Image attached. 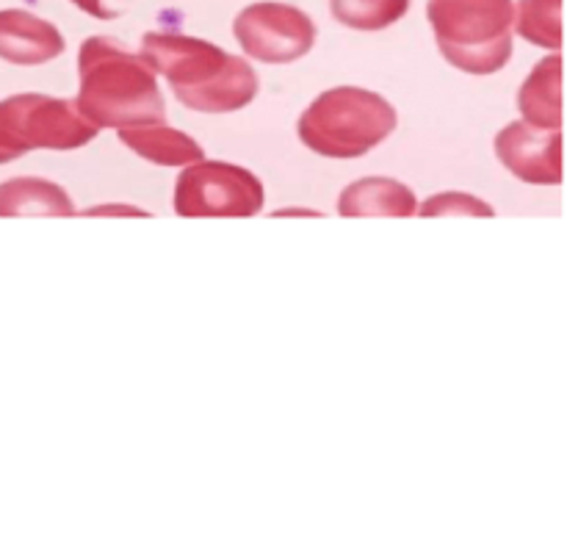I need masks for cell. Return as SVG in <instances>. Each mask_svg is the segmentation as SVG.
<instances>
[{
	"label": "cell",
	"instance_id": "cell-1",
	"mask_svg": "<svg viewBox=\"0 0 567 548\" xmlns=\"http://www.w3.org/2000/svg\"><path fill=\"white\" fill-rule=\"evenodd\" d=\"M75 108L89 125L100 127H144L161 125L166 116L155 72L136 53H127L116 39L89 37L78 53Z\"/></svg>",
	"mask_w": 567,
	"mask_h": 548
},
{
	"label": "cell",
	"instance_id": "cell-2",
	"mask_svg": "<svg viewBox=\"0 0 567 548\" xmlns=\"http://www.w3.org/2000/svg\"><path fill=\"white\" fill-rule=\"evenodd\" d=\"M138 55L169 81L175 97L192 111L230 114L258 97L260 83L252 66L205 39L144 33Z\"/></svg>",
	"mask_w": 567,
	"mask_h": 548
},
{
	"label": "cell",
	"instance_id": "cell-3",
	"mask_svg": "<svg viewBox=\"0 0 567 548\" xmlns=\"http://www.w3.org/2000/svg\"><path fill=\"white\" fill-rule=\"evenodd\" d=\"M396 108L382 94L360 86H336L299 116V142L324 158H360L396 131Z\"/></svg>",
	"mask_w": 567,
	"mask_h": 548
},
{
	"label": "cell",
	"instance_id": "cell-4",
	"mask_svg": "<svg viewBox=\"0 0 567 548\" xmlns=\"http://www.w3.org/2000/svg\"><path fill=\"white\" fill-rule=\"evenodd\" d=\"M426 17L443 59L468 75H493L513 55V0H430Z\"/></svg>",
	"mask_w": 567,
	"mask_h": 548
},
{
	"label": "cell",
	"instance_id": "cell-5",
	"mask_svg": "<svg viewBox=\"0 0 567 548\" xmlns=\"http://www.w3.org/2000/svg\"><path fill=\"white\" fill-rule=\"evenodd\" d=\"M97 136V127L78 114L72 100L48 94H14L0 100V164L31 149H78Z\"/></svg>",
	"mask_w": 567,
	"mask_h": 548
},
{
	"label": "cell",
	"instance_id": "cell-6",
	"mask_svg": "<svg viewBox=\"0 0 567 548\" xmlns=\"http://www.w3.org/2000/svg\"><path fill=\"white\" fill-rule=\"evenodd\" d=\"M264 183L249 169L225 161H197L175 183V210L181 216H227L247 219L264 208Z\"/></svg>",
	"mask_w": 567,
	"mask_h": 548
},
{
	"label": "cell",
	"instance_id": "cell-7",
	"mask_svg": "<svg viewBox=\"0 0 567 548\" xmlns=\"http://www.w3.org/2000/svg\"><path fill=\"white\" fill-rule=\"evenodd\" d=\"M244 53L264 64H291L310 53L316 25L302 9L288 3H252L233 22Z\"/></svg>",
	"mask_w": 567,
	"mask_h": 548
},
{
	"label": "cell",
	"instance_id": "cell-8",
	"mask_svg": "<svg viewBox=\"0 0 567 548\" xmlns=\"http://www.w3.org/2000/svg\"><path fill=\"white\" fill-rule=\"evenodd\" d=\"M496 155L518 180L532 186L563 183V133L509 122L496 136Z\"/></svg>",
	"mask_w": 567,
	"mask_h": 548
},
{
	"label": "cell",
	"instance_id": "cell-9",
	"mask_svg": "<svg viewBox=\"0 0 567 548\" xmlns=\"http://www.w3.org/2000/svg\"><path fill=\"white\" fill-rule=\"evenodd\" d=\"M64 53V37L42 17L22 9L0 11V59L17 66H37Z\"/></svg>",
	"mask_w": 567,
	"mask_h": 548
},
{
	"label": "cell",
	"instance_id": "cell-10",
	"mask_svg": "<svg viewBox=\"0 0 567 548\" xmlns=\"http://www.w3.org/2000/svg\"><path fill=\"white\" fill-rule=\"evenodd\" d=\"M415 210H419V199H415L413 188L393 180V177H363V180L343 188L341 199H338V214L352 216V219H358V216L408 219Z\"/></svg>",
	"mask_w": 567,
	"mask_h": 548
},
{
	"label": "cell",
	"instance_id": "cell-11",
	"mask_svg": "<svg viewBox=\"0 0 567 548\" xmlns=\"http://www.w3.org/2000/svg\"><path fill=\"white\" fill-rule=\"evenodd\" d=\"M518 108L526 125L540 131L563 127V59L548 55L532 70L518 94Z\"/></svg>",
	"mask_w": 567,
	"mask_h": 548
},
{
	"label": "cell",
	"instance_id": "cell-12",
	"mask_svg": "<svg viewBox=\"0 0 567 548\" xmlns=\"http://www.w3.org/2000/svg\"><path fill=\"white\" fill-rule=\"evenodd\" d=\"M120 142L155 166H192L205 158V149L192 136L166 125L125 127Z\"/></svg>",
	"mask_w": 567,
	"mask_h": 548
},
{
	"label": "cell",
	"instance_id": "cell-13",
	"mask_svg": "<svg viewBox=\"0 0 567 548\" xmlns=\"http://www.w3.org/2000/svg\"><path fill=\"white\" fill-rule=\"evenodd\" d=\"M70 194L42 177H11L0 183V216H72Z\"/></svg>",
	"mask_w": 567,
	"mask_h": 548
},
{
	"label": "cell",
	"instance_id": "cell-14",
	"mask_svg": "<svg viewBox=\"0 0 567 548\" xmlns=\"http://www.w3.org/2000/svg\"><path fill=\"white\" fill-rule=\"evenodd\" d=\"M513 25L537 48H563V0H520Z\"/></svg>",
	"mask_w": 567,
	"mask_h": 548
},
{
	"label": "cell",
	"instance_id": "cell-15",
	"mask_svg": "<svg viewBox=\"0 0 567 548\" xmlns=\"http://www.w3.org/2000/svg\"><path fill=\"white\" fill-rule=\"evenodd\" d=\"M332 17L354 31H382L402 20L410 0H330Z\"/></svg>",
	"mask_w": 567,
	"mask_h": 548
},
{
	"label": "cell",
	"instance_id": "cell-16",
	"mask_svg": "<svg viewBox=\"0 0 567 548\" xmlns=\"http://www.w3.org/2000/svg\"><path fill=\"white\" fill-rule=\"evenodd\" d=\"M421 216H496V210L480 197H471L463 192H443L432 194L424 205L419 208Z\"/></svg>",
	"mask_w": 567,
	"mask_h": 548
},
{
	"label": "cell",
	"instance_id": "cell-17",
	"mask_svg": "<svg viewBox=\"0 0 567 548\" xmlns=\"http://www.w3.org/2000/svg\"><path fill=\"white\" fill-rule=\"evenodd\" d=\"M70 3H75L78 9L97 17V20H116L131 9L133 0H70Z\"/></svg>",
	"mask_w": 567,
	"mask_h": 548
}]
</instances>
